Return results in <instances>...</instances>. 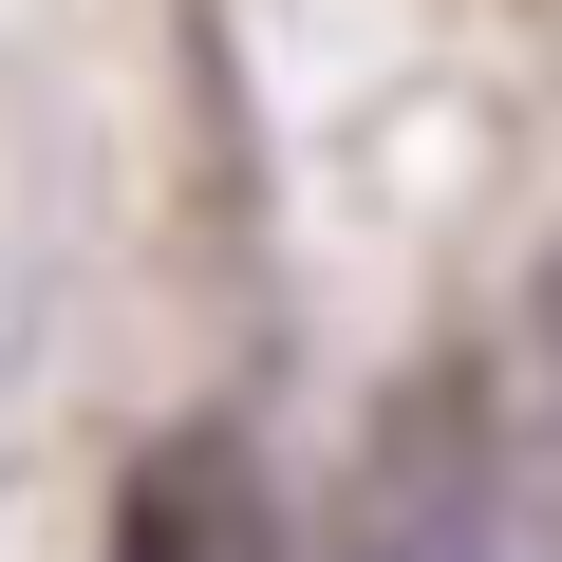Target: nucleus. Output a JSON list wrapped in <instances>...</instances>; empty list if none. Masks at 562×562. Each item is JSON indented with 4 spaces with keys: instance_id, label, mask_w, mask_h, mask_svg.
<instances>
[{
    "instance_id": "obj_1",
    "label": "nucleus",
    "mask_w": 562,
    "mask_h": 562,
    "mask_svg": "<svg viewBox=\"0 0 562 562\" xmlns=\"http://www.w3.org/2000/svg\"><path fill=\"white\" fill-rule=\"evenodd\" d=\"M113 562H262V543H244V469H225V450H150Z\"/></svg>"
},
{
    "instance_id": "obj_2",
    "label": "nucleus",
    "mask_w": 562,
    "mask_h": 562,
    "mask_svg": "<svg viewBox=\"0 0 562 562\" xmlns=\"http://www.w3.org/2000/svg\"><path fill=\"white\" fill-rule=\"evenodd\" d=\"M357 562H487V543H469V506H394V525H357Z\"/></svg>"
}]
</instances>
